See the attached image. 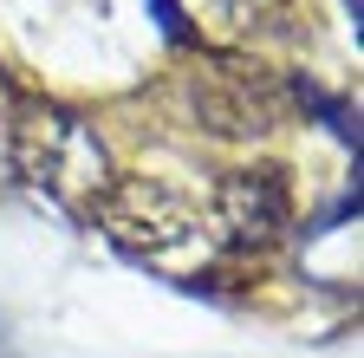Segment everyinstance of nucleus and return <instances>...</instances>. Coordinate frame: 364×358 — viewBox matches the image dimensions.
Listing matches in <instances>:
<instances>
[{
  "mask_svg": "<svg viewBox=\"0 0 364 358\" xmlns=\"http://www.w3.org/2000/svg\"><path fill=\"white\" fill-rule=\"evenodd\" d=\"M208 235L228 254H267L293 235V189L280 163H247L228 169L215 183V209H208Z\"/></svg>",
  "mask_w": 364,
  "mask_h": 358,
  "instance_id": "4",
  "label": "nucleus"
},
{
  "mask_svg": "<svg viewBox=\"0 0 364 358\" xmlns=\"http://www.w3.org/2000/svg\"><path fill=\"white\" fill-rule=\"evenodd\" d=\"M150 7H156V26L176 39V46H189V20H182V7H176V0H150Z\"/></svg>",
  "mask_w": 364,
  "mask_h": 358,
  "instance_id": "5",
  "label": "nucleus"
},
{
  "mask_svg": "<svg viewBox=\"0 0 364 358\" xmlns=\"http://www.w3.org/2000/svg\"><path fill=\"white\" fill-rule=\"evenodd\" d=\"M14 163L20 176L65 215L91 221L98 202L111 196L117 169H111V150L98 144L78 111L65 105H46V98H20V117H14Z\"/></svg>",
  "mask_w": 364,
  "mask_h": 358,
  "instance_id": "1",
  "label": "nucleus"
},
{
  "mask_svg": "<svg viewBox=\"0 0 364 358\" xmlns=\"http://www.w3.org/2000/svg\"><path fill=\"white\" fill-rule=\"evenodd\" d=\"M91 221H98L130 260H150V267H189V260H202L215 248L208 215L182 189L156 183V176H117Z\"/></svg>",
  "mask_w": 364,
  "mask_h": 358,
  "instance_id": "2",
  "label": "nucleus"
},
{
  "mask_svg": "<svg viewBox=\"0 0 364 358\" xmlns=\"http://www.w3.org/2000/svg\"><path fill=\"white\" fill-rule=\"evenodd\" d=\"M287 105H293V85H280L247 59H215V65H196L189 78V111L208 137H267L287 117Z\"/></svg>",
  "mask_w": 364,
  "mask_h": 358,
  "instance_id": "3",
  "label": "nucleus"
}]
</instances>
